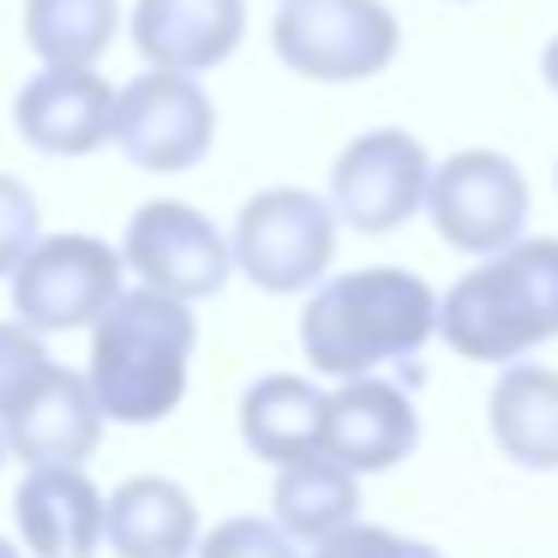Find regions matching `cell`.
Returning <instances> with one entry per match:
<instances>
[{
  "label": "cell",
  "instance_id": "obj_25",
  "mask_svg": "<svg viewBox=\"0 0 558 558\" xmlns=\"http://www.w3.org/2000/svg\"><path fill=\"white\" fill-rule=\"evenodd\" d=\"M541 78H546V85H553V97H558V37H553V43H546V49H541Z\"/></svg>",
  "mask_w": 558,
  "mask_h": 558
},
{
  "label": "cell",
  "instance_id": "obj_9",
  "mask_svg": "<svg viewBox=\"0 0 558 558\" xmlns=\"http://www.w3.org/2000/svg\"><path fill=\"white\" fill-rule=\"evenodd\" d=\"M433 169L438 162L426 157V145L414 133L373 126L330 162V210L354 234H390L426 210Z\"/></svg>",
  "mask_w": 558,
  "mask_h": 558
},
{
  "label": "cell",
  "instance_id": "obj_23",
  "mask_svg": "<svg viewBox=\"0 0 558 558\" xmlns=\"http://www.w3.org/2000/svg\"><path fill=\"white\" fill-rule=\"evenodd\" d=\"M49 366V349H43V330L31 325H0V414L25 397V385Z\"/></svg>",
  "mask_w": 558,
  "mask_h": 558
},
{
  "label": "cell",
  "instance_id": "obj_8",
  "mask_svg": "<svg viewBox=\"0 0 558 558\" xmlns=\"http://www.w3.org/2000/svg\"><path fill=\"white\" fill-rule=\"evenodd\" d=\"M121 258L145 289L174 294V301H210L234 270V241L181 198H150L126 217Z\"/></svg>",
  "mask_w": 558,
  "mask_h": 558
},
{
  "label": "cell",
  "instance_id": "obj_29",
  "mask_svg": "<svg viewBox=\"0 0 558 558\" xmlns=\"http://www.w3.org/2000/svg\"><path fill=\"white\" fill-rule=\"evenodd\" d=\"M282 7H289V0H282Z\"/></svg>",
  "mask_w": 558,
  "mask_h": 558
},
{
  "label": "cell",
  "instance_id": "obj_11",
  "mask_svg": "<svg viewBox=\"0 0 558 558\" xmlns=\"http://www.w3.org/2000/svg\"><path fill=\"white\" fill-rule=\"evenodd\" d=\"M102 421H109V414H102L90 378L73 373V366H61V361H49L25 385V397L0 414V433H7V450H13L25 469H54V462L78 469V462L97 450Z\"/></svg>",
  "mask_w": 558,
  "mask_h": 558
},
{
  "label": "cell",
  "instance_id": "obj_19",
  "mask_svg": "<svg viewBox=\"0 0 558 558\" xmlns=\"http://www.w3.org/2000/svg\"><path fill=\"white\" fill-rule=\"evenodd\" d=\"M270 522L306 546L337 541L342 529L361 522V474H349L337 457L289 462V469H277V486H270Z\"/></svg>",
  "mask_w": 558,
  "mask_h": 558
},
{
  "label": "cell",
  "instance_id": "obj_16",
  "mask_svg": "<svg viewBox=\"0 0 558 558\" xmlns=\"http://www.w3.org/2000/svg\"><path fill=\"white\" fill-rule=\"evenodd\" d=\"M325 421H330V397L301 373H265L241 397V438L270 469L325 457Z\"/></svg>",
  "mask_w": 558,
  "mask_h": 558
},
{
  "label": "cell",
  "instance_id": "obj_12",
  "mask_svg": "<svg viewBox=\"0 0 558 558\" xmlns=\"http://www.w3.org/2000/svg\"><path fill=\"white\" fill-rule=\"evenodd\" d=\"M114 102L121 90L97 66H43L13 102L19 138L49 157H90L97 145H114Z\"/></svg>",
  "mask_w": 558,
  "mask_h": 558
},
{
  "label": "cell",
  "instance_id": "obj_2",
  "mask_svg": "<svg viewBox=\"0 0 558 558\" xmlns=\"http://www.w3.org/2000/svg\"><path fill=\"white\" fill-rule=\"evenodd\" d=\"M193 349H198L193 306L138 282V289H121V301L90 325L85 378L109 421L157 426L181 409Z\"/></svg>",
  "mask_w": 558,
  "mask_h": 558
},
{
  "label": "cell",
  "instance_id": "obj_1",
  "mask_svg": "<svg viewBox=\"0 0 558 558\" xmlns=\"http://www.w3.org/2000/svg\"><path fill=\"white\" fill-rule=\"evenodd\" d=\"M433 337H438L433 282L397 265L325 277L301 313V354L325 378H366L390 361H414Z\"/></svg>",
  "mask_w": 558,
  "mask_h": 558
},
{
  "label": "cell",
  "instance_id": "obj_7",
  "mask_svg": "<svg viewBox=\"0 0 558 558\" xmlns=\"http://www.w3.org/2000/svg\"><path fill=\"white\" fill-rule=\"evenodd\" d=\"M126 258L97 234H43L37 253L13 270V313L31 330H85L121 301Z\"/></svg>",
  "mask_w": 558,
  "mask_h": 558
},
{
  "label": "cell",
  "instance_id": "obj_4",
  "mask_svg": "<svg viewBox=\"0 0 558 558\" xmlns=\"http://www.w3.org/2000/svg\"><path fill=\"white\" fill-rule=\"evenodd\" d=\"M270 49L313 85H361L397 61L402 25L385 0H289L277 7Z\"/></svg>",
  "mask_w": 558,
  "mask_h": 558
},
{
  "label": "cell",
  "instance_id": "obj_21",
  "mask_svg": "<svg viewBox=\"0 0 558 558\" xmlns=\"http://www.w3.org/2000/svg\"><path fill=\"white\" fill-rule=\"evenodd\" d=\"M43 241V210H37V193L13 174H0V277H13Z\"/></svg>",
  "mask_w": 558,
  "mask_h": 558
},
{
  "label": "cell",
  "instance_id": "obj_20",
  "mask_svg": "<svg viewBox=\"0 0 558 558\" xmlns=\"http://www.w3.org/2000/svg\"><path fill=\"white\" fill-rule=\"evenodd\" d=\"M121 31V0H25V43L43 66H97Z\"/></svg>",
  "mask_w": 558,
  "mask_h": 558
},
{
  "label": "cell",
  "instance_id": "obj_15",
  "mask_svg": "<svg viewBox=\"0 0 558 558\" xmlns=\"http://www.w3.org/2000/svg\"><path fill=\"white\" fill-rule=\"evenodd\" d=\"M19 534L37 558H90L109 541V498L90 486L85 469H31L13 498Z\"/></svg>",
  "mask_w": 558,
  "mask_h": 558
},
{
  "label": "cell",
  "instance_id": "obj_14",
  "mask_svg": "<svg viewBox=\"0 0 558 558\" xmlns=\"http://www.w3.org/2000/svg\"><path fill=\"white\" fill-rule=\"evenodd\" d=\"M246 37V0H138L133 49L157 73H210Z\"/></svg>",
  "mask_w": 558,
  "mask_h": 558
},
{
  "label": "cell",
  "instance_id": "obj_5",
  "mask_svg": "<svg viewBox=\"0 0 558 558\" xmlns=\"http://www.w3.org/2000/svg\"><path fill=\"white\" fill-rule=\"evenodd\" d=\"M234 270L265 294L318 289L337 265V210L301 186L253 193L234 217Z\"/></svg>",
  "mask_w": 558,
  "mask_h": 558
},
{
  "label": "cell",
  "instance_id": "obj_10",
  "mask_svg": "<svg viewBox=\"0 0 558 558\" xmlns=\"http://www.w3.org/2000/svg\"><path fill=\"white\" fill-rule=\"evenodd\" d=\"M217 102L186 73H138L114 102V145L145 174H186L210 157Z\"/></svg>",
  "mask_w": 558,
  "mask_h": 558
},
{
  "label": "cell",
  "instance_id": "obj_17",
  "mask_svg": "<svg viewBox=\"0 0 558 558\" xmlns=\"http://www.w3.org/2000/svg\"><path fill=\"white\" fill-rule=\"evenodd\" d=\"M109 546L121 558H198V505L169 474H133L109 493Z\"/></svg>",
  "mask_w": 558,
  "mask_h": 558
},
{
  "label": "cell",
  "instance_id": "obj_18",
  "mask_svg": "<svg viewBox=\"0 0 558 558\" xmlns=\"http://www.w3.org/2000/svg\"><path fill=\"white\" fill-rule=\"evenodd\" d=\"M486 433L517 469H558V373L517 361L493 378Z\"/></svg>",
  "mask_w": 558,
  "mask_h": 558
},
{
  "label": "cell",
  "instance_id": "obj_27",
  "mask_svg": "<svg viewBox=\"0 0 558 558\" xmlns=\"http://www.w3.org/2000/svg\"><path fill=\"white\" fill-rule=\"evenodd\" d=\"M7 457H13V450H7V433H0V462H7Z\"/></svg>",
  "mask_w": 558,
  "mask_h": 558
},
{
  "label": "cell",
  "instance_id": "obj_24",
  "mask_svg": "<svg viewBox=\"0 0 558 558\" xmlns=\"http://www.w3.org/2000/svg\"><path fill=\"white\" fill-rule=\"evenodd\" d=\"M313 558H445V553H438V546H426V541H409V534H397V529L354 522V529L337 534V541L313 546Z\"/></svg>",
  "mask_w": 558,
  "mask_h": 558
},
{
  "label": "cell",
  "instance_id": "obj_22",
  "mask_svg": "<svg viewBox=\"0 0 558 558\" xmlns=\"http://www.w3.org/2000/svg\"><path fill=\"white\" fill-rule=\"evenodd\" d=\"M198 558H301L294 541L265 517H229L198 541Z\"/></svg>",
  "mask_w": 558,
  "mask_h": 558
},
{
  "label": "cell",
  "instance_id": "obj_26",
  "mask_svg": "<svg viewBox=\"0 0 558 558\" xmlns=\"http://www.w3.org/2000/svg\"><path fill=\"white\" fill-rule=\"evenodd\" d=\"M0 558H19V546H13V541H0Z\"/></svg>",
  "mask_w": 558,
  "mask_h": 558
},
{
  "label": "cell",
  "instance_id": "obj_3",
  "mask_svg": "<svg viewBox=\"0 0 558 558\" xmlns=\"http://www.w3.org/2000/svg\"><path fill=\"white\" fill-rule=\"evenodd\" d=\"M438 337L457 349L462 361L481 366H517L541 342L558 337V241L541 234L481 258L462 270L438 301Z\"/></svg>",
  "mask_w": 558,
  "mask_h": 558
},
{
  "label": "cell",
  "instance_id": "obj_6",
  "mask_svg": "<svg viewBox=\"0 0 558 558\" xmlns=\"http://www.w3.org/2000/svg\"><path fill=\"white\" fill-rule=\"evenodd\" d=\"M426 217H433L445 246L493 258L517 246L529 229V174L505 150H457L433 169Z\"/></svg>",
  "mask_w": 558,
  "mask_h": 558
},
{
  "label": "cell",
  "instance_id": "obj_28",
  "mask_svg": "<svg viewBox=\"0 0 558 558\" xmlns=\"http://www.w3.org/2000/svg\"><path fill=\"white\" fill-rule=\"evenodd\" d=\"M457 7H469V0H457Z\"/></svg>",
  "mask_w": 558,
  "mask_h": 558
},
{
  "label": "cell",
  "instance_id": "obj_13",
  "mask_svg": "<svg viewBox=\"0 0 558 558\" xmlns=\"http://www.w3.org/2000/svg\"><path fill=\"white\" fill-rule=\"evenodd\" d=\"M421 445V409L397 378H342L330 390L325 421V457H337L349 474H385L414 457Z\"/></svg>",
  "mask_w": 558,
  "mask_h": 558
}]
</instances>
